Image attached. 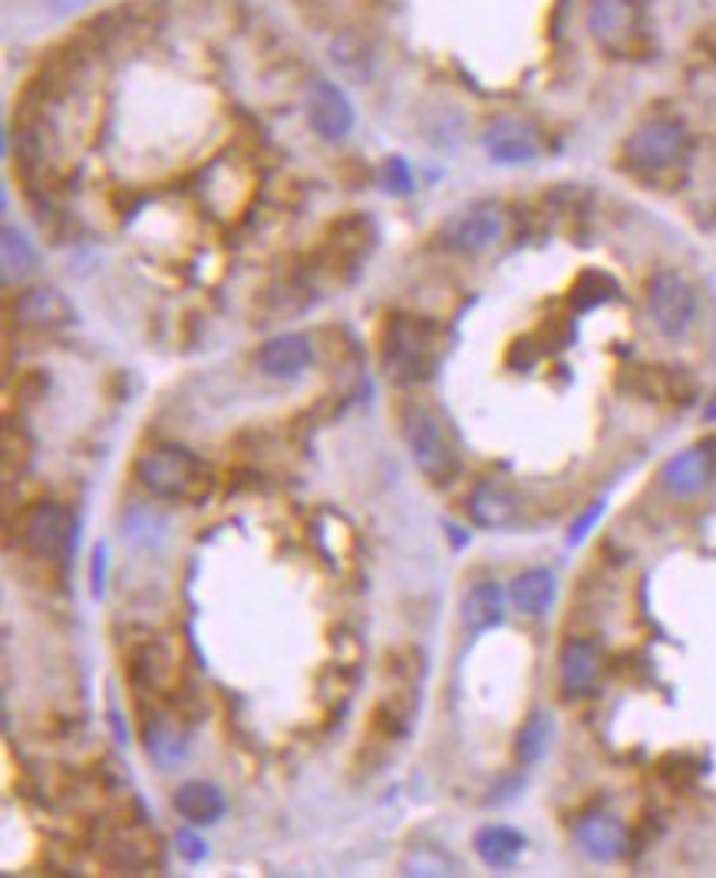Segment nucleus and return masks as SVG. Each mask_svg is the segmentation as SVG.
Listing matches in <instances>:
<instances>
[{
  "label": "nucleus",
  "instance_id": "nucleus-16",
  "mask_svg": "<svg viewBox=\"0 0 716 878\" xmlns=\"http://www.w3.org/2000/svg\"><path fill=\"white\" fill-rule=\"evenodd\" d=\"M469 509H473V519L486 529H502L509 522H516L519 516V496L499 483V479H486L476 486L473 499H469Z\"/></svg>",
  "mask_w": 716,
  "mask_h": 878
},
{
  "label": "nucleus",
  "instance_id": "nucleus-1",
  "mask_svg": "<svg viewBox=\"0 0 716 878\" xmlns=\"http://www.w3.org/2000/svg\"><path fill=\"white\" fill-rule=\"evenodd\" d=\"M135 479L159 499L195 502L208 492L211 473L182 446H152L135 459Z\"/></svg>",
  "mask_w": 716,
  "mask_h": 878
},
{
  "label": "nucleus",
  "instance_id": "nucleus-10",
  "mask_svg": "<svg viewBox=\"0 0 716 878\" xmlns=\"http://www.w3.org/2000/svg\"><path fill=\"white\" fill-rule=\"evenodd\" d=\"M588 26L611 53H628L638 43V17L628 0H595L588 10Z\"/></svg>",
  "mask_w": 716,
  "mask_h": 878
},
{
  "label": "nucleus",
  "instance_id": "nucleus-5",
  "mask_svg": "<svg viewBox=\"0 0 716 878\" xmlns=\"http://www.w3.org/2000/svg\"><path fill=\"white\" fill-rule=\"evenodd\" d=\"M648 311L664 337H684L697 321L701 301L681 271H658L648 284Z\"/></svg>",
  "mask_w": 716,
  "mask_h": 878
},
{
  "label": "nucleus",
  "instance_id": "nucleus-9",
  "mask_svg": "<svg viewBox=\"0 0 716 878\" xmlns=\"http://www.w3.org/2000/svg\"><path fill=\"white\" fill-rule=\"evenodd\" d=\"M506 231V218L496 205H473L463 215H456L446 228V238L453 248L466 251V254H479L486 248H492Z\"/></svg>",
  "mask_w": 716,
  "mask_h": 878
},
{
  "label": "nucleus",
  "instance_id": "nucleus-2",
  "mask_svg": "<svg viewBox=\"0 0 716 878\" xmlns=\"http://www.w3.org/2000/svg\"><path fill=\"white\" fill-rule=\"evenodd\" d=\"M383 367L397 383L426 380L436 367V340L433 324L416 317H390L387 321V344H383Z\"/></svg>",
  "mask_w": 716,
  "mask_h": 878
},
{
  "label": "nucleus",
  "instance_id": "nucleus-21",
  "mask_svg": "<svg viewBox=\"0 0 716 878\" xmlns=\"http://www.w3.org/2000/svg\"><path fill=\"white\" fill-rule=\"evenodd\" d=\"M552 740H555V720L549 711H535L522 730H519V740H516V757L522 767H535L549 750H552Z\"/></svg>",
  "mask_w": 716,
  "mask_h": 878
},
{
  "label": "nucleus",
  "instance_id": "nucleus-27",
  "mask_svg": "<svg viewBox=\"0 0 716 878\" xmlns=\"http://www.w3.org/2000/svg\"><path fill=\"white\" fill-rule=\"evenodd\" d=\"M601 512H605V502L598 499V502H595V506H592V509H588V512H585V516H582V519L572 525V532H568V545H578V542H585V535H588V532H592V525L601 519Z\"/></svg>",
  "mask_w": 716,
  "mask_h": 878
},
{
  "label": "nucleus",
  "instance_id": "nucleus-24",
  "mask_svg": "<svg viewBox=\"0 0 716 878\" xmlns=\"http://www.w3.org/2000/svg\"><path fill=\"white\" fill-rule=\"evenodd\" d=\"M145 750L162 770H172L185 757V740L165 724H149L145 727Z\"/></svg>",
  "mask_w": 716,
  "mask_h": 878
},
{
  "label": "nucleus",
  "instance_id": "nucleus-28",
  "mask_svg": "<svg viewBox=\"0 0 716 878\" xmlns=\"http://www.w3.org/2000/svg\"><path fill=\"white\" fill-rule=\"evenodd\" d=\"M106 588V545H96L93 552V595L99 598Z\"/></svg>",
  "mask_w": 716,
  "mask_h": 878
},
{
  "label": "nucleus",
  "instance_id": "nucleus-18",
  "mask_svg": "<svg viewBox=\"0 0 716 878\" xmlns=\"http://www.w3.org/2000/svg\"><path fill=\"white\" fill-rule=\"evenodd\" d=\"M555 592H558V582L549 568H529L522 572L512 588H509V601L516 611L529 615V618H539L552 608L555 601Z\"/></svg>",
  "mask_w": 716,
  "mask_h": 878
},
{
  "label": "nucleus",
  "instance_id": "nucleus-4",
  "mask_svg": "<svg viewBox=\"0 0 716 878\" xmlns=\"http://www.w3.org/2000/svg\"><path fill=\"white\" fill-rule=\"evenodd\" d=\"M403 440L406 449L413 456V463L436 483L453 479L456 473V449L446 440L443 423L436 420V413L423 403H410L403 410Z\"/></svg>",
  "mask_w": 716,
  "mask_h": 878
},
{
  "label": "nucleus",
  "instance_id": "nucleus-29",
  "mask_svg": "<svg viewBox=\"0 0 716 878\" xmlns=\"http://www.w3.org/2000/svg\"><path fill=\"white\" fill-rule=\"evenodd\" d=\"M707 416H710V420H716V407H710V410H707Z\"/></svg>",
  "mask_w": 716,
  "mask_h": 878
},
{
  "label": "nucleus",
  "instance_id": "nucleus-14",
  "mask_svg": "<svg viewBox=\"0 0 716 878\" xmlns=\"http://www.w3.org/2000/svg\"><path fill=\"white\" fill-rule=\"evenodd\" d=\"M311 357H314L311 354V340L304 334H281V337H271L258 350V367L268 377L291 380V377H301L311 367Z\"/></svg>",
  "mask_w": 716,
  "mask_h": 878
},
{
  "label": "nucleus",
  "instance_id": "nucleus-22",
  "mask_svg": "<svg viewBox=\"0 0 716 878\" xmlns=\"http://www.w3.org/2000/svg\"><path fill=\"white\" fill-rule=\"evenodd\" d=\"M33 264H36V251H33L30 238L20 228L7 225L3 228V281L13 284L20 278H26L33 271Z\"/></svg>",
  "mask_w": 716,
  "mask_h": 878
},
{
  "label": "nucleus",
  "instance_id": "nucleus-11",
  "mask_svg": "<svg viewBox=\"0 0 716 878\" xmlns=\"http://www.w3.org/2000/svg\"><path fill=\"white\" fill-rule=\"evenodd\" d=\"M578 849L595 863H618L628 853V830L611 813H588L575 826Z\"/></svg>",
  "mask_w": 716,
  "mask_h": 878
},
{
  "label": "nucleus",
  "instance_id": "nucleus-8",
  "mask_svg": "<svg viewBox=\"0 0 716 878\" xmlns=\"http://www.w3.org/2000/svg\"><path fill=\"white\" fill-rule=\"evenodd\" d=\"M486 152L502 165H522V162L539 159L542 136L535 132V126L516 116H502L486 129Z\"/></svg>",
  "mask_w": 716,
  "mask_h": 878
},
{
  "label": "nucleus",
  "instance_id": "nucleus-19",
  "mask_svg": "<svg viewBox=\"0 0 716 878\" xmlns=\"http://www.w3.org/2000/svg\"><path fill=\"white\" fill-rule=\"evenodd\" d=\"M525 853V836L512 826H486L476 833V856L489 869H512Z\"/></svg>",
  "mask_w": 716,
  "mask_h": 878
},
{
  "label": "nucleus",
  "instance_id": "nucleus-17",
  "mask_svg": "<svg viewBox=\"0 0 716 878\" xmlns=\"http://www.w3.org/2000/svg\"><path fill=\"white\" fill-rule=\"evenodd\" d=\"M17 321L26 327H59L73 321V307L66 304V297L53 288H33L17 301Z\"/></svg>",
  "mask_w": 716,
  "mask_h": 878
},
{
  "label": "nucleus",
  "instance_id": "nucleus-20",
  "mask_svg": "<svg viewBox=\"0 0 716 878\" xmlns=\"http://www.w3.org/2000/svg\"><path fill=\"white\" fill-rule=\"evenodd\" d=\"M463 621L469 631L482 635L489 628H499L506 621V595L496 582H482L476 588H469L466 601H463Z\"/></svg>",
  "mask_w": 716,
  "mask_h": 878
},
{
  "label": "nucleus",
  "instance_id": "nucleus-12",
  "mask_svg": "<svg viewBox=\"0 0 716 878\" xmlns=\"http://www.w3.org/2000/svg\"><path fill=\"white\" fill-rule=\"evenodd\" d=\"M710 476H714V449L701 443L668 459V466L661 469V486L671 496L687 499V496H697L710 483Z\"/></svg>",
  "mask_w": 716,
  "mask_h": 878
},
{
  "label": "nucleus",
  "instance_id": "nucleus-3",
  "mask_svg": "<svg viewBox=\"0 0 716 878\" xmlns=\"http://www.w3.org/2000/svg\"><path fill=\"white\" fill-rule=\"evenodd\" d=\"M691 149V136L684 129V122L671 119V116H654L648 122H641L628 142H625V159L634 172H664L671 165H677Z\"/></svg>",
  "mask_w": 716,
  "mask_h": 878
},
{
  "label": "nucleus",
  "instance_id": "nucleus-23",
  "mask_svg": "<svg viewBox=\"0 0 716 878\" xmlns=\"http://www.w3.org/2000/svg\"><path fill=\"white\" fill-rule=\"evenodd\" d=\"M611 297H618V284L605 271H585L575 281V288H572V307L575 311H592V307H598V304H605Z\"/></svg>",
  "mask_w": 716,
  "mask_h": 878
},
{
  "label": "nucleus",
  "instance_id": "nucleus-26",
  "mask_svg": "<svg viewBox=\"0 0 716 878\" xmlns=\"http://www.w3.org/2000/svg\"><path fill=\"white\" fill-rule=\"evenodd\" d=\"M175 846H178V856H182L185 863H202V859H205V843H202L192 830H178Z\"/></svg>",
  "mask_w": 716,
  "mask_h": 878
},
{
  "label": "nucleus",
  "instance_id": "nucleus-6",
  "mask_svg": "<svg viewBox=\"0 0 716 878\" xmlns=\"http://www.w3.org/2000/svg\"><path fill=\"white\" fill-rule=\"evenodd\" d=\"M69 532H73V516L50 499L33 502L20 519V545L33 559L59 555L69 545Z\"/></svg>",
  "mask_w": 716,
  "mask_h": 878
},
{
  "label": "nucleus",
  "instance_id": "nucleus-25",
  "mask_svg": "<svg viewBox=\"0 0 716 878\" xmlns=\"http://www.w3.org/2000/svg\"><path fill=\"white\" fill-rule=\"evenodd\" d=\"M383 188L390 195H410L413 192V172H410L406 159H400V155L387 159V165H383Z\"/></svg>",
  "mask_w": 716,
  "mask_h": 878
},
{
  "label": "nucleus",
  "instance_id": "nucleus-15",
  "mask_svg": "<svg viewBox=\"0 0 716 878\" xmlns=\"http://www.w3.org/2000/svg\"><path fill=\"white\" fill-rule=\"evenodd\" d=\"M172 806L175 813L188 823V826H211L225 816L228 803H225V793L215 787V783H205V780H188L175 790L172 796Z\"/></svg>",
  "mask_w": 716,
  "mask_h": 878
},
{
  "label": "nucleus",
  "instance_id": "nucleus-7",
  "mask_svg": "<svg viewBox=\"0 0 716 878\" xmlns=\"http://www.w3.org/2000/svg\"><path fill=\"white\" fill-rule=\"evenodd\" d=\"M307 122L321 139H344L354 129V106L347 93L330 79H314L307 89Z\"/></svg>",
  "mask_w": 716,
  "mask_h": 878
},
{
  "label": "nucleus",
  "instance_id": "nucleus-13",
  "mask_svg": "<svg viewBox=\"0 0 716 878\" xmlns=\"http://www.w3.org/2000/svg\"><path fill=\"white\" fill-rule=\"evenodd\" d=\"M601 674V651L588 638H572L562 648V687L568 697L592 694Z\"/></svg>",
  "mask_w": 716,
  "mask_h": 878
}]
</instances>
